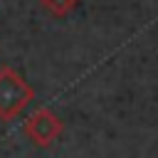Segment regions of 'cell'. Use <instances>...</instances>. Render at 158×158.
Wrapping results in <instances>:
<instances>
[{
  "label": "cell",
  "mask_w": 158,
  "mask_h": 158,
  "mask_svg": "<svg viewBox=\"0 0 158 158\" xmlns=\"http://www.w3.org/2000/svg\"><path fill=\"white\" fill-rule=\"evenodd\" d=\"M64 131V123L62 118L52 111V109H37L35 114H30V118L25 121V133L27 138L40 146V148H47L52 146Z\"/></svg>",
  "instance_id": "cell-2"
},
{
  "label": "cell",
  "mask_w": 158,
  "mask_h": 158,
  "mask_svg": "<svg viewBox=\"0 0 158 158\" xmlns=\"http://www.w3.org/2000/svg\"><path fill=\"white\" fill-rule=\"evenodd\" d=\"M32 99L35 89L12 67H0V118L2 121L17 118Z\"/></svg>",
  "instance_id": "cell-1"
},
{
  "label": "cell",
  "mask_w": 158,
  "mask_h": 158,
  "mask_svg": "<svg viewBox=\"0 0 158 158\" xmlns=\"http://www.w3.org/2000/svg\"><path fill=\"white\" fill-rule=\"evenodd\" d=\"M42 2V7L49 12V15H54V17H64V15H69L77 5H79V0H40Z\"/></svg>",
  "instance_id": "cell-3"
}]
</instances>
